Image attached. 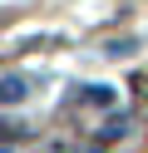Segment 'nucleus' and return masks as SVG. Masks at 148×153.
<instances>
[{
	"label": "nucleus",
	"instance_id": "obj_1",
	"mask_svg": "<svg viewBox=\"0 0 148 153\" xmlns=\"http://www.w3.org/2000/svg\"><path fill=\"white\" fill-rule=\"evenodd\" d=\"M30 94V84L20 79V74H5V79H0V104H20Z\"/></svg>",
	"mask_w": 148,
	"mask_h": 153
},
{
	"label": "nucleus",
	"instance_id": "obj_2",
	"mask_svg": "<svg viewBox=\"0 0 148 153\" xmlns=\"http://www.w3.org/2000/svg\"><path fill=\"white\" fill-rule=\"evenodd\" d=\"M84 99H89V104H114V89H109V84H89Z\"/></svg>",
	"mask_w": 148,
	"mask_h": 153
},
{
	"label": "nucleus",
	"instance_id": "obj_3",
	"mask_svg": "<svg viewBox=\"0 0 148 153\" xmlns=\"http://www.w3.org/2000/svg\"><path fill=\"white\" fill-rule=\"evenodd\" d=\"M99 133H104V138H123V133H128V119H123V114H114V119H109Z\"/></svg>",
	"mask_w": 148,
	"mask_h": 153
}]
</instances>
